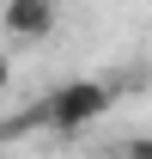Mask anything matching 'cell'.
<instances>
[{"label": "cell", "mask_w": 152, "mask_h": 159, "mask_svg": "<svg viewBox=\"0 0 152 159\" xmlns=\"http://www.w3.org/2000/svg\"><path fill=\"white\" fill-rule=\"evenodd\" d=\"M110 104H116V98H110V86H103V80H67V86H55L37 110H43V122H49V129L79 135V129H91Z\"/></svg>", "instance_id": "6da1fadb"}, {"label": "cell", "mask_w": 152, "mask_h": 159, "mask_svg": "<svg viewBox=\"0 0 152 159\" xmlns=\"http://www.w3.org/2000/svg\"><path fill=\"white\" fill-rule=\"evenodd\" d=\"M55 19H61L55 0H6V6H0V25H6L12 43H43L55 31Z\"/></svg>", "instance_id": "7a4b0ae2"}, {"label": "cell", "mask_w": 152, "mask_h": 159, "mask_svg": "<svg viewBox=\"0 0 152 159\" xmlns=\"http://www.w3.org/2000/svg\"><path fill=\"white\" fill-rule=\"evenodd\" d=\"M6 86H12V61L0 55V98H6Z\"/></svg>", "instance_id": "3957f363"}]
</instances>
